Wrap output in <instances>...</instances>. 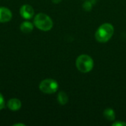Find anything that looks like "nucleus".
Here are the masks:
<instances>
[{"instance_id":"obj_1","label":"nucleus","mask_w":126,"mask_h":126,"mask_svg":"<svg viewBox=\"0 0 126 126\" xmlns=\"http://www.w3.org/2000/svg\"><path fill=\"white\" fill-rule=\"evenodd\" d=\"M114 32V28L113 25L109 23H104L96 30L95 38L100 43H106L111 38Z\"/></svg>"},{"instance_id":"obj_2","label":"nucleus","mask_w":126,"mask_h":126,"mask_svg":"<svg viewBox=\"0 0 126 126\" xmlns=\"http://www.w3.org/2000/svg\"><path fill=\"white\" fill-rule=\"evenodd\" d=\"M34 24L38 29L42 31H49L53 27L52 18L43 13H40L35 16Z\"/></svg>"},{"instance_id":"obj_3","label":"nucleus","mask_w":126,"mask_h":126,"mask_svg":"<svg viewBox=\"0 0 126 126\" xmlns=\"http://www.w3.org/2000/svg\"><path fill=\"white\" fill-rule=\"evenodd\" d=\"M76 67L80 72L88 73L94 67V61L88 55H80L76 60Z\"/></svg>"},{"instance_id":"obj_4","label":"nucleus","mask_w":126,"mask_h":126,"mask_svg":"<svg viewBox=\"0 0 126 126\" xmlns=\"http://www.w3.org/2000/svg\"><path fill=\"white\" fill-rule=\"evenodd\" d=\"M58 89V82L51 78L45 79L39 84V89L45 94H53L57 92Z\"/></svg>"},{"instance_id":"obj_5","label":"nucleus","mask_w":126,"mask_h":126,"mask_svg":"<svg viewBox=\"0 0 126 126\" xmlns=\"http://www.w3.org/2000/svg\"><path fill=\"white\" fill-rule=\"evenodd\" d=\"M20 14L22 18L24 19H30L33 17L35 14V10L31 5L24 4L21 7Z\"/></svg>"},{"instance_id":"obj_6","label":"nucleus","mask_w":126,"mask_h":126,"mask_svg":"<svg viewBox=\"0 0 126 126\" xmlns=\"http://www.w3.org/2000/svg\"><path fill=\"white\" fill-rule=\"evenodd\" d=\"M12 12L7 7H0V22L4 23L10 21L12 18Z\"/></svg>"},{"instance_id":"obj_7","label":"nucleus","mask_w":126,"mask_h":126,"mask_svg":"<svg viewBox=\"0 0 126 126\" xmlns=\"http://www.w3.org/2000/svg\"><path fill=\"white\" fill-rule=\"evenodd\" d=\"M7 107L11 111H18L21 107V102L18 99H16V98L10 99L7 102Z\"/></svg>"},{"instance_id":"obj_8","label":"nucleus","mask_w":126,"mask_h":126,"mask_svg":"<svg viewBox=\"0 0 126 126\" xmlns=\"http://www.w3.org/2000/svg\"><path fill=\"white\" fill-rule=\"evenodd\" d=\"M33 28H34L33 24L31 22L27 21L22 22L21 24V26H20V29H21V32H23L24 33L31 32L33 30Z\"/></svg>"},{"instance_id":"obj_9","label":"nucleus","mask_w":126,"mask_h":126,"mask_svg":"<svg viewBox=\"0 0 126 126\" xmlns=\"http://www.w3.org/2000/svg\"><path fill=\"white\" fill-rule=\"evenodd\" d=\"M104 117L109 121H114L115 120V112L112 109H106L103 111Z\"/></svg>"},{"instance_id":"obj_10","label":"nucleus","mask_w":126,"mask_h":126,"mask_svg":"<svg viewBox=\"0 0 126 126\" xmlns=\"http://www.w3.org/2000/svg\"><path fill=\"white\" fill-rule=\"evenodd\" d=\"M69 98L67 94L64 92H60L58 94V101L59 103V104L63 106L66 105L68 103Z\"/></svg>"},{"instance_id":"obj_11","label":"nucleus","mask_w":126,"mask_h":126,"mask_svg":"<svg viewBox=\"0 0 126 126\" xmlns=\"http://www.w3.org/2000/svg\"><path fill=\"white\" fill-rule=\"evenodd\" d=\"M94 4V1H92V0H87V1H86L83 4V8L86 11H91L92 7H93Z\"/></svg>"},{"instance_id":"obj_12","label":"nucleus","mask_w":126,"mask_h":126,"mask_svg":"<svg viewBox=\"0 0 126 126\" xmlns=\"http://www.w3.org/2000/svg\"><path fill=\"white\" fill-rule=\"evenodd\" d=\"M5 106V101H4V97L2 96V94L0 93V111L1 109H4Z\"/></svg>"},{"instance_id":"obj_13","label":"nucleus","mask_w":126,"mask_h":126,"mask_svg":"<svg viewBox=\"0 0 126 126\" xmlns=\"http://www.w3.org/2000/svg\"><path fill=\"white\" fill-rule=\"evenodd\" d=\"M113 126H126V122H123V121H118V122H115L112 124Z\"/></svg>"},{"instance_id":"obj_14","label":"nucleus","mask_w":126,"mask_h":126,"mask_svg":"<svg viewBox=\"0 0 126 126\" xmlns=\"http://www.w3.org/2000/svg\"><path fill=\"white\" fill-rule=\"evenodd\" d=\"M52 2L55 3V4H58V3L61 2V0H52Z\"/></svg>"},{"instance_id":"obj_15","label":"nucleus","mask_w":126,"mask_h":126,"mask_svg":"<svg viewBox=\"0 0 126 126\" xmlns=\"http://www.w3.org/2000/svg\"><path fill=\"white\" fill-rule=\"evenodd\" d=\"M25 126L24 124H23V123H16V124H14L13 126Z\"/></svg>"}]
</instances>
